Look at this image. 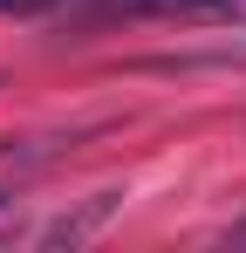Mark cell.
Returning <instances> with one entry per match:
<instances>
[{"label": "cell", "instance_id": "7a4b0ae2", "mask_svg": "<svg viewBox=\"0 0 246 253\" xmlns=\"http://www.w3.org/2000/svg\"><path fill=\"white\" fill-rule=\"evenodd\" d=\"M41 7H55V0H0V14H41Z\"/></svg>", "mask_w": 246, "mask_h": 253}, {"label": "cell", "instance_id": "3957f363", "mask_svg": "<svg viewBox=\"0 0 246 253\" xmlns=\"http://www.w3.org/2000/svg\"><path fill=\"white\" fill-rule=\"evenodd\" d=\"M233 240H246V226H240V233H233Z\"/></svg>", "mask_w": 246, "mask_h": 253}, {"label": "cell", "instance_id": "6da1fadb", "mask_svg": "<svg viewBox=\"0 0 246 253\" xmlns=\"http://www.w3.org/2000/svg\"><path fill=\"white\" fill-rule=\"evenodd\" d=\"M117 14H171V21H246V0H110Z\"/></svg>", "mask_w": 246, "mask_h": 253}]
</instances>
